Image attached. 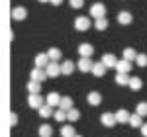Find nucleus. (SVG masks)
<instances>
[{
  "mask_svg": "<svg viewBox=\"0 0 147 137\" xmlns=\"http://www.w3.org/2000/svg\"><path fill=\"white\" fill-rule=\"evenodd\" d=\"M136 63L139 65V67H147V55H143V53L136 55Z\"/></svg>",
  "mask_w": 147,
  "mask_h": 137,
  "instance_id": "473e14b6",
  "label": "nucleus"
},
{
  "mask_svg": "<svg viewBox=\"0 0 147 137\" xmlns=\"http://www.w3.org/2000/svg\"><path fill=\"white\" fill-rule=\"evenodd\" d=\"M69 4H71V8H82L84 0H69Z\"/></svg>",
  "mask_w": 147,
  "mask_h": 137,
  "instance_id": "72a5a7b5",
  "label": "nucleus"
},
{
  "mask_svg": "<svg viewBox=\"0 0 147 137\" xmlns=\"http://www.w3.org/2000/svg\"><path fill=\"white\" fill-rule=\"evenodd\" d=\"M131 20H134V16H131L129 12H120V14H118V22L122 24V26H127V24H131Z\"/></svg>",
  "mask_w": 147,
  "mask_h": 137,
  "instance_id": "6ab92c4d",
  "label": "nucleus"
},
{
  "mask_svg": "<svg viewBox=\"0 0 147 137\" xmlns=\"http://www.w3.org/2000/svg\"><path fill=\"white\" fill-rule=\"evenodd\" d=\"M53 118H55L57 122H61V124H63V122L67 120V110H63V108H59L57 112H53Z\"/></svg>",
  "mask_w": 147,
  "mask_h": 137,
  "instance_id": "bb28decb",
  "label": "nucleus"
},
{
  "mask_svg": "<svg viewBox=\"0 0 147 137\" xmlns=\"http://www.w3.org/2000/svg\"><path fill=\"white\" fill-rule=\"evenodd\" d=\"M75 135V127L73 126H63L61 127V137H73Z\"/></svg>",
  "mask_w": 147,
  "mask_h": 137,
  "instance_id": "c756f323",
  "label": "nucleus"
},
{
  "mask_svg": "<svg viewBox=\"0 0 147 137\" xmlns=\"http://www.w3.org/2000/svg\"><path fill=\"white\" fill-rule=\"evenodd\" d=\"M59 102H61V96L57 94V92H49L47 94V98H45V104H49V106H59Z\"/></svg>",
  "mask_w": 147,
  "mask_h": 137,
  "instance_id": "f3484780",
  "label": "nucleus"
},
{
  "mask_svg": "<svg viewBox=\"0 0 147 137\" xmlns=\"http://www.w3.org/2000/svg\"><path fill=\"white\" fill-rule=\"evenodd\" d=\"M88 28H90V18L79 16V18L75 20V30H77V32H86Z\"/></svg>",
  "mask_w": 147,
  "mask_h": 137,
  "instance_id": "f03ea898",
  "label": "nucleus"
},
{
  "mask_svg": "<svg viewBox=\"0 0 147 137\" xmlns=\"http://www.w3.org/2000/svg\"><path fill=\"white\" fill-rule=\"evenodd\" d=\"M116 71L118 73H129L131 71V61H125V59H122V61H116Z\"/></svg>",
  "mask_w": 147,
  "mask_h": 137,
  "instance_id": "1a4fd4ad",
  "label": "nucleus"
},
{
  "mask_svg": "<svg viewBox=\"0 0 147 137\" xmlns=\"http://www.w3.org/2000/svg\"><path fill=\"white\" fill-rule=\"evenodd\" d=\"M116 61H118V59H116V55H112V53H104V55H102V63H104L106 68H114L116 67Z\"/></svg>",
  "mask_w": 147,
  "mask_h": 137,
  "instance_id": "9b49d317",
  "label": "nucleus"
},
{
  "mask_svg": "<svg viewBox=\"0 0 147 137\" xmlns=\"http://www.w3.org/2000/svg\"><path fill=\"white\" fill-rule=\"evenodd\" d=\"M49 2H51L53 6H61V4H63V0H49Z\"/></svg>",
  "mask_w": 147,
  "mask_h": 137,
  "instance_id": "e433bc0d",
  "label": "nucleus"
},
{
  "mask_svg": "<svg viewBox=\"0 0 147 137\" xmlns=\"http://www.w3.org/2000/svg\"><path fill=\"white\" fill-rule=\"evenodd\" d=\"M136 114H139L141 118H145L147 116V102H139L136 106Z\"/></svg>",
  "mask_w": 147,
  "mask_h": 137,
  "instance_id": "7c9ffc66",
  "label": "nucleus"
},
{
  "mask_svg": "<svg viewBox=\"0 0 147 137\" xmlns=\"http://www.w3.org/2000/svg\"><path fill=\"white\" fill-rule=\"evenodd\" d=\"M10 124H12V126H16V124H18V116H16V114L10 116Z\"/></svg>",
  "mask_w": 147,
  "mask_h": 137,
  "instance_id": "f704fd0d",
  "label": "nucleus"
},
{
  "mask_svg": "<svg viewBox=\"0 0 147 137\" xmlns=\"http://www.w3.org/2000/svg\"><path fill=\"white\" fill-rule=\"evenodd\" d=\"M43 102H45V100H43V96H41L39 92H37V94H30V96H28V106H30V108H34V110H37V108H39Z\"/></svg>",
  "mask_w": 147,
  "mask_h": 137,
  "instance_id": "20e7f679",
  "label": "nucleus"
},
{
  "mask_svg": "<svg viewBox=\"0 0 147 137\" xmlns=\"http://www.w3.org/2000/svg\"><path fill=\"white\" fill-rule=\"evenodd\" d=\"M73 137H82V135H77V133H75V135H73Z\"/></svg>",
  "mask_w": 147,
  "mask_h": 137,
  "instance_id": "4c0bfd02",
  "label": "nucleus"
},
{
  "mask_svg": "<svg viewBox=\"0 0 147 137\" xmlns=\"http://www.w3.org/2000/svg\"><path fill=\"white\" fill-rule=\"evenodd\" d=\"M136 51H134V49H131V47H125L124 49V59L125 61H136Z\"/></svg>",
  "mask_w": 147,
  "mask_h": 137,
  "instance_id": "2f4dec72",
  "label": "nucleus"
},
{
  "mask_svg": "<svg viewBox=\"0 0 147 137\" xmlns=\"http://www.w3.org/2000/svg\"><path fill=\"white\" fill-rule=\"evenodd\" d=\"M45 75L49 77V79L59 77V75H61V63H59V61H49V63L45 65Z\"/></svg>",
  "mask_w": 147,
  "mask_h": 137,
  "instance_id": "f257e3e1",
  "label": "nucleus"
},
{
  "mask_svg": "<svg viewBox=\"0 0 147 137\" xmlns=\"http://www.w3.org/2000/svg\"><path fill=\"white\" fill-rule=\"evenodd\" d=\"M47 63H49V55H47V53H37V55H35V67L45 68Z\"/></svg>",
  "mask_w": 147,
  "mask_h": 137,
  "instance_id": "4468645a",
  "label": "nucleus"
},
{
  "mask_svg": "<svg viewBox=\"0 0 147 137\" xmlns=\"http://www.w3.org/2000/svg\"><path fill=\"white\" fill-rule=\"evenodd\" d=\"M47 55H49V61H59V59H61V51H59L57 47H51V49L47 51Z\"/></svg>",
  "mask_w": 147,
  "mask_h": 137,
  "instance_id": "cd10ccee",
  "label": "nucleus"
},
{
  "mask_svg": "<svg viewBox=\"0 0 147 137\" xmlns=\"http://www.w3.org/2000/svg\"><path fill=\"white\" fill-rule=\"evenodd\" d=\"M39 90H41V82L30 79V82H28V92H30V94H37Z\"/></svg>",
  "mask_w": 147,
  "mask_h": 137,
  "instance_id": "412c9836",
  "label": "nucleus"
},
{
  "mask_svg": "<svg viewBox=\"0 0 147 137\" xmlns=\"http://www.w3.org/2000/svg\"><path fill=\"white\" fill-rule=\"evenodd\" d=\"M127 124H129L131 127H141V116H139V114H131Z\"/></svg>",
  "mask_w": 147,
  "mask_h": 137,
  "instance_id": "a878e982",
  "label": "nucleus"
},
{
  "mask_svg": "<svg viewBox=\"0 0 147 137\" xmlns=\"http://www.w3.org/2000/svg\"><path fill=\"white\" fill-rule=\"evenodd\" d=\"M127 86L131 88V90H141V86H143V80L139 79V77H131L129 82H127Z\"/></svg>",
  "mask_w": 147,
  "mask_h": 137,
  "instance_id": "aec40b11",
  "label": "nucleus"
},
{
  "mask_svg": "<svg viewBox=\"0 0 147 137\" xmlns=\"http://www.w3.org/2000/svg\"><path fill=\"white\" fill-rule=\"evenodd\" d=\"M59 108H63V110H71V108H73V98H71V96H61Z\"/></svg>",
  "mask_w": 147,
  "mask_h": 137,
  "instance_id": "b1692460",
  "label": "nucleus"
},
{
  "mask_svg": "<svg viewBox=\"0 0 147 137\" xmlns=\"http://www.w3.org/2000/svg\"><path fill=\"white\" fill-rule=\"evenodd\" d=\"M30 79H32V80H37V82H43V80L47 79V75H45V68H39V67H35L34 71H32V75H30Z\"/></svg>",
  "mask_w": 147,
  "mask_h": 137,
  "instance_id": "6e6552de",
  "label": "nucleus"
},
{
  "mask_svg": "<svg viewBox=\"0 0 147 137\" xmlns=\"http://www.w3.org/2000/svg\"><path fill=\"white\" fill-rule=\"evenodd\" d=\"M90 16L96 20V18H104L106 16V6L100 4V2H96V4H92L90 6Z\"/></svg>",
  "mask_w": 147,
  "mask_h": 137,
  "instance_id": "7ed1b4c3",
  "label": "nucleus"
},
{
  "mask_svg": "<svg viewBox=\"0 0 147 137\" xmlns=\"http://www.w3.org/2000/svg\"><path fill=\"white\" fill-rule=\"evenodd\" d=\"M75 68H77V65H75L73 61H63V65H61V75H73Z\"/></svg>",
  "mask_w": 147,
  "mask_h": 137,
  "instance_id": "ddd939ff",
  "label": "nucleus"
},
{
  "mask_svg": "<svg viewBox=\"0 0 147 137\" xmlns=\"http://www.w3.org/2000/svg\"><path fill=\"white\" fill-rule=\"evenodd\" d=\"M100 124L104 127H114L118 122H116V116L114 114H110V112H104V114L100 116Z\"/></svg>",
  "mask_w": 147,
  "mask_h": 137,
  "instance_id": "39448f33",
  "label": "nucleus"
},
{
  "mask_svg": "<svg viewBox=\"0 0 147 137\" xmlns=\"http://www.w3.org/2000/svg\"><path fill=\"white\" fill-rule=\"evenodd\" d=\"M37 110H39V116H41V118H51V116H53V106H49V104H45V102L41 104Z\"/></svg>",
  "mask_w": 147,
  "mask_h": 137,
  "instance_id": "dca6fc26",
  "label": "nucleus"
},
{
  "mask_svg": "<svg viewBox=\"0 0 147 137\" xmlns=\"http://www.w3.org/2000/svg\"><path fill=\"white\" fill-rule=\"evenodd\" d=\"M51 135H53V127L49 126V124L39 126V137H51Z\"/></svg>",
  "mask_w": 147,
  "mask_h": 137,
  "instance_id": "4be33fe9",
  "label": "nucleus"
},
{
  "mask_svg": "<svg viewBox=\"0 0 147 137\" xmlns=\"http://www.w3.org/2000/svg\"><path fill=\"white\" fill-rule=\"evenodd\" d=\"M12 18H14L16 22H22V20H26V18H28V10H26V8H22V6H16V8L12 10Z\"/></svg>",
  "mask_w": 147,
  "mask_h": 137,
  "instance_id": "0eeeda50",
  "label": "nucleus"
},
{
  "mask_svg": "<svg viewBox=\"0 0 147 137\" xmlns=\"http://www.w3.org/2000/svg\"><path fill=\"white\" fill-rule=\"evenodd\" d=\"M79 118H80V112H79V110H75V108L67 110V120H69V122H77Z\"/></svg>",
  "mask_w": 147,
  "mask_h": 137,
  "instance_id": "c85d7f7f",
  "label": "nucleus"
},
{
  "mask_svg": "<svg viewBox=\"0 0 147 137\" xmlns=\"http://www.w3.org/2000/svg\"><path fill=\"white\" fill-rule=\"evenodd\" d=\"M39 2H49V0H39Z\"/></svg>",
  "mask_w": 147,
  "mask_h": 137,
  "instance_id": "58836bf2",
  "label": "nucleus"
},
{
  "mask_svg": "<svg viewBox=\"0 0 147 137\" xmlns=\"http://www.w3.org/2000/svg\"><path fill=\"white\" fill-rule=\"evenodd\" d=\"M86 102L90 104V106H98V104L102 102V96H100V92H90V94L86 96Z\"/></svg>",
  "mask_w": 147,
  "mask_h": 137,
  "instance_id": "a211bd4d",
  "label": "nucleus"
},
{
  "mask_svg": "<svg viewBox=\"0 0 147 137\" xmlns=\"http://www.w3.org/2000/svg\"><path fill=\"white\" fill-rule=\"evenodd\" d=\"M92 53H94V47L90 43H80L79 45V55L80 57H92Z\"/></svg>",
  "mask_w": 147,
  "mask_h": 137,
  "instance_id": "9d476101",
  "label": "nucleus"
},
{
  "mask_svg": "<svg viewBox=\"0 0 147 137\" xmlns=\"http://www.w3.org/2000/svg\"><path fill=\"white\" fill-rule=\"evenodd\" d=\"M141 135L147 137V124H141Z\"/></svg>",
  "mask_w": 147,
  "mask_h": 137,
  "instance_id": "c9c22d12",
  "label": "nucleus"
},
{
  "mask_svg": "<svg viewBox=\"0 0 147 137\" xmlns=\"http://www.w3.org/2000/svg\"><path fill=\"white\" fill-rule=\"evenodd\" d=\"M94 28L100 30V32H104V30L108 28V20H106V16H104V18H96V20H94Z\"/></svg>",
  "mask_w": 147,
  "mask_h": 137,
  "instance_id": "393cba45",
  "label": "nucleus"
},
{
  "mask_svg": "<svg viewBox=\"0 0 147 137\" xmlns=\"http://www.w3.org/2000/svg\"><path fill=\"white\" fill-rule=\"evenodd\" d=\"M114 116H116V122H118V124H127L131 114H129L127 110H118V112H114Z\"/></svg>",
  "mask_w": 147,
  "mask_h": 137,
  "instance_id": "f8f14e48",
  "label": "nucleus"
},
{
  "mask_svg": "<svg viewBox=\"0 0 147 137\" xmlns=\"http://www.w3.org/2000/svg\"><path fill=\"white\" fill-rule=\"evenodd\" d=\"M77 67H79L80 73H90V68H92V59H90V57H80L79 63H77Z\"/></svg>",
  "mask_w": 147,
  "mask_h": 137,
  "instance_id": "423d86ee",
  "label": "nucleus"
},
{
  "mask_svg": "<svg viewBox=\"0 0 147 137\" xmlns=\"http://www.w3.org/2000/svg\"><path fill=\"white\" fill-rule=\"evenodd\" d=\"M90 73L94 75V77H104V73H106V67H104V63H92V68Z\"/></svg>",
  "mask_w": 147,
  "mask_h": 137,
  "instance_id": "2eb2a0df",
  "label": "nucleus"
},
{
  "mask_svg": "<svg viewBox=\"0 0 147 137\" xmlns=\"http://www.w3.org/2000/svg\"><path fill=\"white\" fill-rule=\"evenodd\" d=\"M127 82H129L127 73H118V75H116V84H120V86H127Z\"/></svg>",
  "mask_w": 147,
  "mask_h": 137,
  "instance_id": "5701e85b",
  "label": "nucleus"
}]
</instances>
